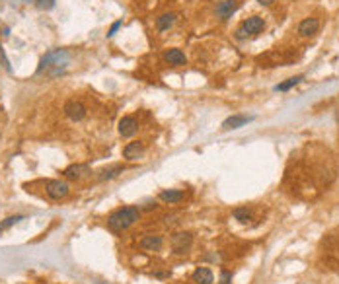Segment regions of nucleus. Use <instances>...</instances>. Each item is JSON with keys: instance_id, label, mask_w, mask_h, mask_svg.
Returning a JSON list of instances; mask_svg holds the SVG:
<instances>
[{"instance_id": "1", "label": "nucleus", "mask_w": 339, "mask_h": 284, "mask_svg": "<svg viewBox=\"0 0 339 284\" xmlns=\"http://www.w3.org/2000/svg\"><path fill=\"white\" fill-rule=\"evenodd\" d=\"M320 265L326 271H339V230L329 232L320 246Z\"/></svg>"}, {"instance_id": "2", "label": "nucleus", "mask_w": 339, "mask_h": 284, "mask_svg": "<svg viewBox=\"0 0 339 284\" xmlns=\"http://www.w3.org/2000/svg\"><path fill=\"white\" fill-rule=\"evenodd\" d=\"M138 220H140V209L138 207H121V209L113 210L107 216V226L113 232H123Z\"/></svg>"}, {"instance_id": "3", "label": "nucleus", "mask_w": 339, "mask_h": 284, "mask_svg": "<svg viewBox=\"0 0 339 284\" xmlns=\"http://www.w3.org/2000/svg\"><path fill=\"white\" fill-rule=\"evenodd\" d=\"M68 64V53L63 49H57V51H49L41 62H39V68L37 72H49V76H59L63 74L64 66Z\"/></svg>"}, {"instance_id": "4", "label": "nucleus", "mask_w": 339, "mask_h": 284, "mask_svg": "<svg viewBox=\"0 0 339 284\" xmlns=\"http://www.w3.org/2000/svg\"><path fill=\"white\" fill-rule=\"evenodd\" d=\"M265 29V22L263 18H259V16H251L248 20H244L242 24L238 25V29H236V39H246L250 37V35H257V33H261Z\"/></svg>"}, {"instance_id": "5", "label": "nucleus", "mask_w": 339, "mask_h": 284, "mask_svg": "<svg viewBox=\"0 0 339 284\" xmlns=\"http://www.w3.org/2000/svg\"><path fill=\"white\" fill-rule=\"evenodd\" d=\"M193 246V234L191 232H177L170 239V247L176 255H185Z\"/></svg>"}, {"instance_id": "6", "label": "nucleus", "mask_w": 339, "mask_h": 284, "mask_svg": "<svg viewBox=\"0 0 339 284\" xmlns=\"http://www.w3.org/2000/svg\"><path fill=\"white\" fill-rule=\"evenodd\" d=\"M68 191H70V187H68L66 181H61V179H49V181H45V193H47L49 198H55V200L64 198L68 195Z\"/></svg>"}, {"instance_id": "7", "label": "nucleus", "mask_w": 339, "mask_h": 284, "mask_svg": "<svg viewBox=\"0 0 339 284\" xmlns=\"http://www.w3.org/2000/svg\"><path fill=\"white\" fill-rule=\"evenodd\" d=\"M64 115L70 119V121H82L84 117H86V107H84V103L82 101H76V99H68L66 103H64L63 107Z\"/></svg>"}, {"instance_id": "8", "label": "nucleus", "mask_w": 339, "mask_h": 284, "mask_svg": "<svg viewBox=\"0 0 339 284\" xmlns=\"http://www.w3.org/2000/svg\"><path fill=\"white\" fill-rule=\"evenodd\" d=\"M164 246V237L160 234H146L144 237H140L138 247L142 251H160Z\"/></svg>"}, {"instance_id": "9", "label": "nucleus", "mask_w": 339, "mask_h": 284, "mask_svg": "<svg viewBox=\"0 0 339 284\" xmlns=\"http://www.w3.org/2000/svg\"><path fill=\"white\" fill-rule=\"evenodd\" d=\"M238 10V0H222V2H218L216 4V18L218 20H228V18H232V14Z\"/></svg>"}, {"instance_id": "10", "label": "nucleus", "mask_w": 339, "mask_h": 284, "mask_svg": "<svg viewBox=\"0 0 339 284\" xmlns=\"http://www.w3.org/2000/svg\"><path fill=\"white\" fill-rule=\"evenodd\" d=\"M138 133V121L131 115H125L121 121H119V135L123 138H129V136H135Z\"/></svg>"}, {"instance_id": "11", "label": "nucleus", "mask_w": 339, "mask_h": 284, "mask_svg": "<svg viewBox=\"0 0 339 284\" xmlns=\"http://www.w3.org/2000/svg\"><path fill=\"white\" fill-rule=\"evenodd\" d=\"M318 29H320V20L318 18H306L298 25V35L300 37H312L318 33Z\"/></svg>"}, {"instance_id": "12", "label": "nucleus", "mask_w": 339, "mask_h": 284, "mask_svg": "<svg viewBox=\"0 0 339 284\" xmlns=\"http://www.w3.org/2000/svg\"><path fill=\"white\" fill-rule=\"evenodd\" d=\"M90 173V168L86 164H72V166H68L66 170L63 172V175L66 179H72V181H78V179H82V177H86Z\"/></svg>"}, {"instance_id": "13", "label": "nucleus", "mask_w": 339, "mask_h": 284, "mask_svg": "<svg viewBox=\"0 0 339 284\" xmlns=\"http://www.w3.org/2000/svg\"><path fill=\"white\" fill-rule=\"evenodd\" d=\"M144 152V142L140 140H135V142H129L125 148H123V158L125 160H138Z\"/></svg>"}, {"instance_id": "14", "label": "nucleus", "mask_w": 339, "mask_h": 284, "mask_svg": "<svg viewBox=\"0 0 339 284\" xmlns=\"http://www.w3.org/2000/svg\"><path fill=\"white\" fill-rule=\"evenodd\" d=\"M158 198L162 202H166V205H177V202H181L185 198V193L179 191V189H164L162 193L158 195Z\"/></svg>"}, {"instance_id": "15", "label": "nucleus", "mask_w": 339, "mask_h": 284, "mask_svg": "<svg viewBox=\"0 0 339 284\" xmlns=\"http://www.w3.org/2000/svg\"><path fill=\"white\" fill-rule=\"evenodd\" d=\"M164 61L168 64H172V66H183V64H187V57L183 55V51L168 49L164 53Z\"/></svg>"}, {"instance_id": "16", "label": "nucleus", "mask_w": 339, "mask_h": 284, "mask_svg": "<svg viewBox=\"0 0 339 284\" xmlns=\"http://www.w3.org/2000/svg\"><path fill=\"white\" fill-rule=\"evenodd\" d=\"M191 280L195 284H213L214 282V274L211 269L207 267H199L197 271L191 274Z\"/></svg>"}, {"instance_id": "17", "label": "nucleus", "mask_w": 339, "mask_h": 284, "mask_svg": "<svg viewBox=\"0 0 339 284\" xmlns=\"http://www.w3.org/2000/svg\"><path fill=\"white\" fill-rule=\"evenodd\" d=\"M176 22H177V14L174 12L160 14V16L156 18V29H158V31H168Z\"/></svg>"}, {"instance_id": "18", "label": "nucleus", "mask_w": 339, "mask_h": 284, "mask_svg": "<svg viewBox=\"0 0 339 284\" xmlns=\"http://www.w3.org/2000/svg\"><path fill=\"white\" fill-rule=\"evenodd\" d=\"M253 119V117H246V115H232V117H228L224 123H222V129L224 131H230V129H240V127H244V125H248Z\"/></svg>"}, {"instance_id": "19", "label": "nucleus", "mask_w": 339, "mask_h": 284, "mask_svg": "<svg viewBox=\"0 0 339 284\" xmlns=\"http://www.w3.org/2000/svg\"><path fill=\"white\" fill-rule=\"evenodd\" d=\"M234 218H236L240 224H248L253 220V212H251L248 207H240V209L234 210Z\"/></svg>"}, {"instance_id": "20", "label": "nucleus", "mask_w": 339, "mask_h": 284, "mask_svg": "<svg viewBox=\"0 0 339 284\" xmlns=\"http://www.w3.org/2000/svg\"><path fill=\"white\" fill-rule=\"evenodd\" d=\"M123 170H125V166H113V168H105V170L100 173V179H113V177H117L119 173H123Z\"/></svg>"}, {"instance_id": "21", "label": "nucleus", "mask_w": 339, "mask_h": 284, "mask_svg": "<svg viewBox=\"0 0 339 284\" xmlns=\"http://www.w3.org/2000/svg\"><path fill=\"white\" fill-rule=\"evenodd\" d=\"M302 78H304V76H294V78H289L287 82L279 84V86H277L275 90H277V92H287V90H290V88H294V86H296V84H300Z\"/></svg>"}, {"instance_id": "22", "label": "nucleus", "mask_w": 339, "mask_h": 284, "mask_svg": "<svg viewBox=\"0 0 339 284\" xmlns=\"http://www.w3.org/2000/svg\"><path fill=\"white\" fill-rule=\"evenodd\" d=\"M20 220H24V216H20V214H16V216H8L4 222H0V232H4V230H8L10 226L14 224H18Z\"/></svg>"}, {"instance_id": "23", "label": "nucleus", "mask_w": 339, "mask_h": 284, "mask_svg": "<svg viewBox=\"0 0 339 284\" xmlns=\"http://www.w3.org/2000/svg\"><path fill=\"white\" fill-rule=\"evenodd\" d=\"M0 64L10 72V62H8V57H6V53H4V49H2V45H0Z\"/></svg>"}, {"instance_id": "24", "label": "nucleus", "mask_w": 339, "mask_h": 284, "mask_svg": "<svg viewBox=\"0 0 339 284\" xmlns=\"http://www.w3.org/2000/svg\"><path fill=\"white\" fill-rule=\"evenodd\" d=\"M55 0H37V6L39 8H53Z\"/></svg>"}, {"instance_id": "25", "label": "nucleus", "mask_w": 339, "mask_h": 284, "mask_svg": "<svg viewBox=\"0 0 339 284\" xmlns=\"http://www.w3.org/2000/svg\"><path fill=\"white\" fill-rule=\"evenodd\" d=\"M232 282V274L230 272L222 271V278H220V284H230Z\"/></svg>"}, {"instance_id": "26", "label": "nucleus", "mask_w": 339, "mask_h": 284, "mask_svg": "<svg viewBox=\"0 0 339 284\" xmlns=\"http://www.w3.org/2000/svg\"><path fill=\"white\" fill-rule=\"evenodd\" d=\"M119 27H121V22H115V24L111 25V29H109V33H107V35H113V33H115Z\"/></svg>"}, {"instance_id": "27", "label": "nucleus", "mask_w": 339, "mask_h": 284, "mask_svg": "<svg viewBox=\"0 0 339 284\" xmlns=\"http://www.w3.org/2000/svg\"><path fill=\"white\" fill-rule=\"evenodd\" d=\"M257 2H259L261 6H271V4L275 2V0H257Z\"/></svg>"}]
</instances>
